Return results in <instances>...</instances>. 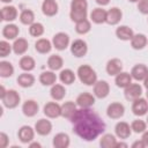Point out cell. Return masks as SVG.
<instances>
[{
  "mask_svg": "<svg viewBox=\"0 0 148 148\" xmlns=\"http://www.w3.org/2000/svg\"><path fill=\"white\" fill-rule=\"evenodd\" d=\"M73 132L84 141H94L105 131V123L90 108H80L69 119Z\"/></svg>",
  "mask_w": 148,
  "mask_h": 148,
  "instance_id": "cell-1",
  "label": "cell"
},
{
  "mask_svg": "<svg viewBox=\"0 0 148 148\" xmlns=\"http://www.w3.org/2000/svg\"><path fill=\"white\" fill-rule=\"evenodd\" d=\"M76 74L79 80L86 86H94L97 81V74L95 69H92V67L89 65H81L77 68Z\"/></svg>",
  "mask_w": 148,
  "mask_h": 148,
  "instance_id": "cell-2",
  "label": "cell"
},
{
  "mask_svg": "<svg viewBox=\"0 0 148 148\" xmlns=\"http://www.w3.org/2000/svg\"><path fill=\"white\" fill-rule=\"evenodd\" d=\"M1 101H2V104L5 108L15 109L21 102V96L15 89H9V90H7V94L5 95V97Z\"/></svg>",
  "mask_w": 148,
  "mask_h": 148,
  "instance_id": "cell-3",
  "label": "cell"
},
{
  "mask_svg": "<svg viewBox=\"0 0 148 148\" xmlns=\"http://www.w3.org/2000/svg\"><path fill=\"white\" fill-rule=\"evenodd\" d=\"M53 47L58 51H64L69 45V36L66 32H57L52 38Z\"/></svg>",
  "mask_w": 148,
  "mask_h": 148,
  "instance_id": "cell-4",
  "label": "cell"
},
{
  "mask_svg": "<svg viewBox=\"0 0 148 148\" xmlns=\"http://www.w3.org/2000/svg\"><path fill=\"white\" fill-rule=\"evenodd\" d=\"M132 112L138 117H142L148 113V99L139 97L132 103Z\"/></svg>",
  "mask_w": 148,
  "mask_h": 148,
  "instance_id": "cell-5",
  "label": "cell"
},
{
  "mask_svg": "<svg viewBox=\"0 0 148 148\" xmlns=\"http://www.w3.org/2000/svg\"><path fill=\"white\" fill-rule=\"evenodd\" d=\"M125 113V106L120 102H112L106 109V114L111 119H120Z\"/></svg>",
  "mask_w": 148,
  "mask_h": 148,
  "instance_id": "cell-6",
  "label": "cell"
},
{
  "mask_svg": "<svg viewBox=\"0 0 148 148\" xmlns=\"http://www.w3.org/2000/svg\"><path fill=\"white\" fill-rule=\"evenodd\" d=\"M71 52L76 58H82L88 52V45L83 39H75L71 44Z\"/></svg>",
  "mask_w": 148,
  "mask_h": 148,
  "instance_id": "cell-7",
  "label": "cell"
},
{
  "mask_svg": "<svg viewBox=\"0 0 148 148\" xmlns=\"http://www.w3.org/2000/svg\"><path fill=\"white\" fill-rule=\"evenodd\" d=\"M124 95L127 101H134L142 95V87L139 83H131L124 88Z\"/></svg>",
  "mask_w": 148,
  "mask_h": 148,
  "instance_id": "cell-8",
  "label": "cell"
},
{
  "mask_svg": "<svg viewBox=\"0 0 148 148\" xmlns=\"http://www.w3.org/2000/svg\"><path fill=\"white\" fill-rule=\"evenodd\" d=\"M43 113L51 119L58 118L61 116V105L57 102H47L43 108Z\"/></svg>",
  "mask_w": 148,
  "mask_h": 148,
  "instance_id": "cell-9",
  "label": "cell"
},
{
  "mask_svg": "<svg viewBox=\"0 0 148 148\" xmlns=\"http://www.w3.org/2000/svg\"><path fill=\"white\" fill-rule=\"evenodd\" d=\"M110 94V86L105 80H99L96 81V83L94 84V95L95 97L103 99L105 97H108V95Z\"/></svg>",
  "mask_w": 148,
  "mask_h": 148,
  "instance_id": "cell-10",
  "label": "cell"
},
{
  "mask_svg": "<svg viewBox=\"0 0 148 148\" xmlns=\"http://www.w3.org/2000/svg\"><path fill=\"white\" fill-rule=\"evenodd\" d=\"M35 130L31 127V126H28V125H24L22 127H20L18 132H17V136H18V140L22 142V143H30L34 138H35Z\"/></svg>",
  "mask_w": 148,
  "mask_h": 148,
  "instance_id": "cell-11",
  "label": "cell"
},
{
  "mask_svg": "<svg viewBox=\"0 0 148 148\" xmlns=\"http://www.w3.org/2000/svg\"><path fill=\"white\" fill-rule=\"evenodd\" d=\"M105 71L108 73V75L110 76H116L117 74H119L120 72H123V62L120 59L118 58H112L106 62L105 66Z\"/></svg>",
  "mask_w": 148,
  "mask_h": 148,
  "instance_id": "cell-12",
  "label": "cell"
},
{
  "mask_svg": "<svg viewBox=\"0 0 148 148\" xmlns=\"http://www.w3.org/2000/svg\"><path fill=\"white\" fill-rule=\"evenodd\" d=\"M114 133H116V135L119 139L125 140V139L131 136L132 128H131V126L126 121H118L116 124V126H114Z\"/></svg>",
  "mask_w": 148,
  "mask_h": 148,
  "instance_id": "cell-13",
  "label": "cell"
},
{
  "mask_svg": "<svg viewBox=\"0 0 148 148\" xmlns=\"http://www.w3.org/2000/svg\"><path fill=\"white\" fill-rule=\"evenodd\" d=\"M35 131L37 132V134L42 135V136H45V135H49L52 131V124L50 120L45 119V118H42L39 120L36 121L35 124Z\"/></svg>",
  "mask_w": 148,
  "mask_h": 148,
  "instance_id": "cell-14",
  "label": "cell"
},
{
  "mask_svg": "<svg viewBox=\"0 0 148 148\" xmlns=\"http://www.w3.org/2000/svg\"><path fill=\"white\" fill-rule=\"evenodd\" d=\"M131 75L135 81H143L148 75V66H146L145 64H136L135 66H133Z\"/></svg>",
  "mask_w": 148,
  "mask_h": 148,
  "instance_id": "cell-15",
  "label": "cell"
},
{
  "mask_svg": "<svg viewBox=\"0 0 148 148\" xmlns=\"http://www.w3.org/2000/svg\"><path fill=\"white\" fill-rule=\"evenodd\" d=\"M76 105L79 108H91L95 104V95L90 92H82L76 97Z\"/></svg>",
  "mask_w": 148,
  "mask_h": 148,
  "instance_id": "cell-16",
  "label": "cell"
},
{
  "mask_svg": "<svg viewBox=\"0 0 148 148\" xmlns=\"http://www.w3.org/2000/svg\"><path fill=\"white\" fill-rule=\"evenodd\" d=\"M123 18V12L120 8L118 7H111L108 10V15H106V23L110 25H116L118 24Z\"/></svg>",
  "mask_w": 148,
  "mask_h": 148,
  "instance_id": "cell-17",
  "label": "cell"
},
{
  "mask_svg": "<svg viewBox=\"0 0 148 148\" xmlns=\"http://www.w3.org/2000/svg\"><path fill=\"white\" fill-rule=\"evenodd\" d=\"M39 106L38 103L34 99H27L23 104H22V112L25 117H34L38 113Z\"/></svg>",
  "mask_w": 148,
  "mask_h": 148,
  "instance_id": "cell-18",
  "label": "cell"
},
{
  "mask_svg": "<svg viewBox=\"0 0 148 148\" xmlns=\"http://www.w3.org/2000/svg\"><path fill=\"white\" fill-rule=\"evenodd\" d=\"M59 6L56 0H44L42 3V12L45 16H54L58 14Z\"/></svg>",
  "mask_w": 148,
  "mask_h": 148,
  "instance_id": "cell-19",
  "label": "cell"
},
{
  "mask_svg": "<svg viewBox=\"0 0 148 148\" xmlns=\"http://www.w3.org/2000/svg\"><path fill=\"white\" fill-rule=\"evenodd\" d=\"M17 18V9L14 6H3L1 8V20L6 22H13Z\"/></svg>",
  "mask_w": 148,
  "mask_h": 148,
  "instance_id": "cell-20",
  "label": "cell"
},
{
  "mask_svg": "<svg viewBox=\"0 0 148 148\" xmlns=\"http://www.w3.org/2000/svg\"><path fill=\"white\" fill-rule=\"evenodd\" d=\"M106 15H108V10H105L101 7H97L91 10L90 20H91V22H94L96 24H102V23L106 22Z\"/></svg>",
  "mask_w": 148,
  "mask_h": 148,
  "instance_id": "cell-21",
  "label": "cell"
},
{
  "mask_svg": "<svg viewBox=\"0 0 148 148\" xmlns=\"http://www.w3.org/2000/svg\"><path fill=\"white\" fill-rule=\"evenodd\" d=\"M71 143L69 136L66 133H58L53 136L52 145L54 148H67Z\"/></svg>",
  "mask_w": 148,
  "mask_h": 148,
  "instance_id": "cell-22",
  "label": "cell"
},
{
  "mask_svg": "<svg viewBox=\"0 0 148 148\" xmlns=\"http://www.w3.org/2000/svg\"><path fill=\"white\" fill-rule=\"evenodd\" d=\"M18 34H20V29L16 24L8 23L2 28V36L6 39H9V40L10 39H16Z\"/></svg>",
  "mask_w": 148,
  "mask_h": 148,
  "instance_id": "cell-23",
  "label": "cell"
},
{
  "mask_svg": "<svg viewBox=\"0 0 148 148\" xmlns=\"http://www.w3.org/2000/svg\"><path fill=\"white\" fill-rule=\"evenodd\" d=\"M29 49V43L25 38H16L13 43V51L17 56L24 54Z\"/></svg>",
  "mask_w": 148,
  "mask_h": 148,
  "instance_id": "cell-24",
  "label": "cell"
},
{
  "mask_svg": "<svg viewBox=\"0 0 148 148\" xmlns=\"http://www.w3.org/2000/svg\"><path fill=\"white\" fill-rule=\"evenodd\" d=\"M16 82L22 88H30L35 83V76L32 74L28 73V72H24V73H22V74H20L17 76Z\"/></svg>",
  "mask_w": 148,
  "mask_h": 148,
  "instance_id": "cell-25",
  "label": "cell"
},
{
  "mask_svg": "<svg viewBox=\"0 0 148 148\" xmlns=\"http://www.w3.org/2000/svg\"><path fill=\"white\" fill-rule=\"evenodd\" d=\"M147 44H148V38L143 34H136L131 39V46L134 50H142L147 46Z\"/></svg>",
  "mask_w": 148,
  "mask_h": 148,
  "instance_id": "cell-26",
  "label": "cell"
},
{
  "mask_svg": "<svg viewBox=\"0 0 148 148\" xmlns=\"http://www.w3.org/2000/svg\"><path fill=\"white\" fill-rule=\"evenodd\" d=\"M52 46H53V44L46 38H39L35 43V50L40 54H46V53L51 52Z\"/></svg>",
  "mask_w": 148,
  "mask_h": 148,
  "instance_id": "cell-27",
  "label": "cell"
},
{
  "mask_svg": "<svg viewBox=\"0 0 148 148\" xmlns=\"http://www.w3.org/2000/svg\"><path fill=\"white\" fill-rule=\"evenodd\" d=\"M114 83L118 88H126L132 83V75L127 72H120L119 74L116 75Z\"/></svg>",
  "mask_w": 148,
  "mask_h": 148,
  "instance_id": "cell-28",
  "label": "cell"
},
{
  "mask_svg": "<svg viewBox=\"0 0 148 148\" xmlns=\"http://www.w3.org/2000/svg\"><path fill=\"white\" fill-rule=\"evenodd\" d=\"M116 36L120 40H131L134 36L133 30L127 25H119L116 29Z\"/></svg>",
  "mask_w": 148,
  "mask_h": 148,
  "instance_id": "cell-29",
  "label": "cell"
},
{
  "mask_svg": "<svg viewBox=\"0 0 148 148\" xmlns=\"http://www.w3.org/2000/svg\"><path fill=\"white\" fill-rule=\"evenodd\" d=\"M76 103L72 102V101H67L61 105V117L66 118V119H71L74 113L76 112Z\"/></svg>",
  "mask_w": 148,
  "mask_h": 148,
  "instance_id": "cell-30",
  "label": "cell"
},
{
  "mask_svg": "<svg viewBox=\"0 0 148 148\" xmlns=\"http://www.w3.org/2000/svg\"><path fill=\"white\" fill-rule=\"evenodd\" d=\"M64 66V59L59 56V54H52L47 58V67L56 72V71H59Z\"/></svg>",
  "mask_w": 148,
  "mask_h": 148,
  "instance_id": "cell-31",
  "label": "cell"
},
{
  "mask_svg": "<svg viewBox=\"0 0 148 148\" xmlns=\"http://www.w3.org/2000/svg\"><path fill=\"white\" fill-rule=\"evenodd\" d=\"M57 81V75L54 74L53 71H45L43 73H40L39 75V82L43 86H53Z\"/></svg>",
  "mask_w": 148,
  "mask_h": 148,
  "instance_id": "cell-32",
  "label": "cell"
},
{
  "mask_svg": "<svg viewBox=\"0 0 148 148\" xmlns=\"http://www.w3.org/2000/svg\"><path fill=\"white\" fill-rule=\"evenodd\" d=\"M50 95L51 97L54 99V101H61L64 99L65 95H66V89L62 84H59V83H54L52 87H51V90H50Z\"/></svg>",
  "mask_w": 148,
  "mask_h": 148,
  "instance_id": "cell-33",
  "label": "cell"
},
{
  "mask_svg": "<svg viewBox=\"0 0 148 148\" xmlns=\"http://www.w3.org/2000/svg\"><path fill=\"white\" fill-rule=\"evenodd\" d=\"M18 66H20V68L22 71L30 72V71H32L35 68L36 62H35V59L32 57H30V56H23L20 59V61H18Z\"/></svg>",
  "mask_w": 148,
  "mask_h": 148,
  "instance_id": "cell-34",
  "label": "cell"
},
{
  "mask_svg": "<svg viewBox=\"0 0 148 148\" xmlns=\"http://www.w3.org/2000/svg\"><path fill=\"white\" fill-rule=\"evenodd\" d=\"M59 80L61 81V83H64V84H72V83H74V81H75V73L72 71V69H69V68H65V69H62L61 72H60V74H59Z\"/></svg>",
  "mask_w": 148,
  "mask_h": 148,
  "instance_id": "cell-35",
  "label": "cell"
},
{
  "mask_svg": "<svg viewBox=\"0 0 148 148\" xmlns=\"http://www.w3.org/2000/svg\"><path fill=\"white\" fill-rule=\"evenodd\" d=\"M20 22L24 25H31L35 23V13L31 9H24L20 14Z\"/></svg>",
  "mask_w": 148,
  "mask_h": 148,
  "instance_id": "cell-36",
  "label": "cell"
},
{
  "mask_svg": "<svg viewBox=\"0 0 148 148\" xmlns=\"http://www.w3.org/2000/svg\"><path fill=\"white\" fill-rule=\"evenodd\" d=\"M116 143L117 140L113 134H104L99 140V146L102 148H114Z\"/></svg>",
  "mask_w": 148,
  "mask_h": 148,
  "instance_id": "cell-37",
  "label": "cell"
},
{
  "mask_svg": "<svg viewBox=\"0 0 148 148\" xmlns=\"http://www.w3.org/2000/svg\"><path fill=\"white\" fill-rule=\"evenodd\" d=\"M14 74V67L9 61H0V76L1 77H10Z\"/></svg>",
  "mask_w": 148,
  "mask_h": 148,
  "instance_id": "cell-38",
  "label": "cell"
},
{
  "mask_svg": "<svg viewBox=\"0 0 148 148\" xmlns=\"http://www.w3.org/2000/svg\"><path fill=\"white\" fill-rule=\"evenodd\" d=\"M90 29H91V23L87 18L81 21V22H77L75 24V31L79 35H86V34H88L90 31Z\"/></svg>",
  "mask_w": 148,
  "mask_h": 148,
  "instance_id": "cell-39",
  "label": "cell"
},
{
  "mask_svg": "<svg viewBox=\"0 0 148 148\" xmlns=\"http://www.w3.org/2000/svg\"><path fill=\"white\" fill-rule=\"evenodd\" d=\"M44 25L39 22H35L31 25H29V35L31 37H40L44 34Z\"/></svg>",
  "mask_w": 148,
  "mask_h": 148,
  "instance_id": "cell-40",
  "label": "cell"
},
{
  "mask_svg": "<svg viewBox=\"0 0 148 148\" xmlns=\"http://www.w3.org/2000/svg\"><path fill=\"white\" fill-rule=\"evenodd\" d=\"M87 16H88L87 9H86V10H72V9H71V12H69V17H71V20H72L73 22H75V23L86 20Z\"/></svg>",
  "mask_w": 148,
  "mask_h": 148,
  "instance_id": "cell-41",
  "label": "cell"
},
{
  "mask_svg": "<svg viewBox=\"0 0 148 148\" xmlns=\"http://www.w3.org/2000/svg\"><path fill=\"white\" fill-rule=\"evenodd\" d=\"M131 128L134 133H143L147 128V123L142 119H134L131 124Z\"/></svg>",
  "mask_w": 148,
  "mask_h": 148,
  "instance_id": "cell-42",
  "label": "cell"
},
{
  "mask_svg": "<svg viewBox=\"0 0 148 148\" xmlns=\"http://www.w3.org/2000/svg\"><path fill=\"white\" fill-rule=\"evenodd\" d=\"M12 50H13V45H10L7 40H1L0 42V57L1 58H5V57L9 56Z\"/></svg>",
  "mask_w": 148,
  "mask_h": 148,
  "instance_id": "cell-43",
  "label": "cell"
},
{
  "mask_svg": "<svg viewBox=\"0 0 148 148\" xmlns=\"http://www.w3.org/2000/svg\"><path fill=\"white\" fill-rule=\"evenodd\" d=\"M87 8H88L87 0H72L71 1L72 10H86Z\"/></svg>",
  "mask_w": 148,
  "mask_h": 148,
  "instance_id": "cell-44",
  "label": "cell"
},
{
  "mask_svg": "<svg viewBox=\"0 0 148 148\" xmlns=\"http://www.w3.org/2000/svg\"><path fill=\"white\" fill-rule=\"evenodd\" d=\"M138 10L141 14L148 15V0H139V2H138Z\"/></svg>",
  "mask_w": 148,
  "mask_h": 148,
  "instance_id": "cell-45",
  "label": "cell"
},
{
  "mask_svg": "<svg viewBox=\"0 0 148 148\" xmlns=\"http://www.w3.org/2000/svg\"><path fill=\"white\" fill-rule=\"evenodd\" d=\"M8 142H9V139H8V135L3 132L0 133V147L1 148H6L8 146Z\"/></svg>",
  "mask_w": 148,
  "mask_h": 148,
  "instance_id": "cell-46",
  "label": "cell"
},
{
  "mask_svg": "<svg viewBox=\"0 0 148 148\" xmlns=\"http://www.w3.org/2000/svg\"><path fill=\"white\" fill-rule=\"evenodd\" d=\"M145 147H146V145L142 141V139L141 140H138V141H134L132 143V148H145Z\"/></svg>",
  "mask_w": 148,
  "mask_h": 148,
  "instance_id": "cell-47",
  "label": "cell"
},
{
  "mask_svg": "<svg viewBox=\"0 0 148 148\" xmlns=\"http://www.w3.org/2000/svg\"><path fill=\"white\" fill-rule=\"evenodd\" d=\"M142 141L145 142V145H146V147H148V132H143V134H142Z\"/></svg>",
  "mask_w": 148,
  "mask_h": 148,
  "instance_id": "cell-48",
  "label": "cell"
},
{
  "mask_svg": "<svg viewBox=\"0 0 148 148\" xmlns=\"http://www.w3.org/2000/svg\"><path fill=\"white\" fill-rule=\"evenodd\" d=\"M95 1H96V3L99 5V6H106V5H109V2H110V0H95Z\"/></svg>",
  "mask_w": 148,
  "mask_h": 148,
  "instance_id": "cell-49",
  "label": "cell"
},
{
  "mask_svg": "<svg viewBox=\"0 0 148 148\" xmlns=\"http://www.w3.org/2000/svg\"><path fill=\"white\" fill-rule=\"evenodd\" d=\"M7 94V90H6V88L3 87V86H1L0 87V98L2 99L3 97H5V95Z\"/></svg>",
  "mask_w": 148,
  "mask_h": 148,
  "instance_id": "cell-50",
  "label": "cell"
},
{
  "mask_svg": "<svg viewBox=\"0 0 148 148\" xmlns=\"http://www.w3.org/2000/svg\"><path fill=\"white\" fill-rule=\"evenodd\" d=\"M119 147L127 148V147H128V145H127V143H125V142H117V143H116V146H114V148H119Z\"/></svg>",
  "mask_w": 148,
  "mask_h": 148,
  "instance_id": "cell-51",
  "label": "cell"
},
{
  "mask_svg": "<svg viewBox=\"0 0 148 148\" xmlns=\"http://www.w3.org/2000/svg\"><path fill=\"white\" fill-rule=\"evenodd\" d=\"M29 147H30V148H34V147H37V148H40L42 146H40V143H38V142H32V141H31V142L29 143Z\"/></svg>",
  "mask_w": 148,
  "mask_h": 148,
  "instance_id": "cell-52",
  "label": "cell"
},
{
  "mask_svg": "<svg viewBox=\"0 0 148 148\" xmlns=\"http://www.w3.org/2000/svg\"><path fill=\"white\" fill-rule=\"evenodd\" d=\"M143 86H145L146 89H148V75H147V77L143 80Z\"/></svg>",
  "mask_w": 148,
  "mask_h": 148,
  "instance_id": "cell-53",
  "label": "cell"
},
{
  "mask_svg": "<svg viewBox=\"0 0 148 148\" xmlns=\"http://www.w3.org/2000/svg\"><path fill=\"white\" fill-rule=\"evenodd\" d=\"M2 2H5V3H9V2H12L13 0H1Z\"/></svg>",
  "mask_w": 148,
  "mask_h": 148,
  "instance_id": "cell-54",
  "label": "cell"
},
{
  "mask_svg": "<svg viewBox=\"0 0 148 148\" xmlns=\"http://www.w3.org/2000/svg\"><path fill=\"white\" fill-rule=\"evenodd\" d=\"M130 2H139V0H128Z\"/></svg>",
  "mask_w": 148,
  "mask_h": 148,
  "instance_id": "cell-55",
  "label": "cell"
},
{
  "mask_svg": "<svg viewBox=\"0 0 148 148\" xmlns=\"http://www.w3.org/2000/svg\"><path fill=\"white\" fill-rule=\"evenodd\" d=\"M146 97H147V99H148V89H147V92H146Z\"/></svg>",
  "mask_w": 148,
  "mask_h": 148,
  "instance_id": "cell-56",
  "label": "cell"
},
{
  "mask_svg": "<svg viewBox=\"0 0 148 148\" xmlns=\"http://www.w3.org/2000/svg\"><path fill=\"white\" fill-rule=\"evenodd\" d=\"M147 124H148V117H147Z\"/></svg>",
  "mask_w": 148,
  "mask_h": 148,
  "instance_id": "cell-57",
  "label": "cell"
}]
</instances>
